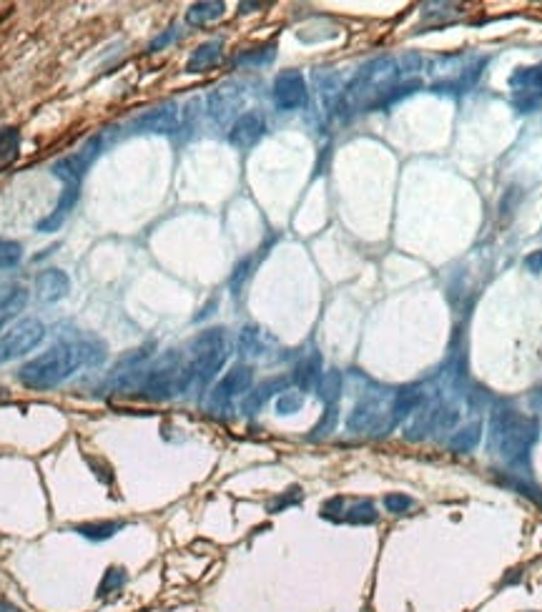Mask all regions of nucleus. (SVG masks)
<instances>
[{
    "label": "nucleus",
    "instance_id": "nucleus-1",
    "mask_svg": "<svg viewBox=\"0 0 542 612\" xmlns=\"http://www.w3.org/2000/svg\"><path fill=\"white\" fill-rule=\"evenodd\" d=\"M91 359H94L91 344H61V346H53L48 352L38 354L31 362L23 364L21 372H18V382L28 389H35V392L55 389Z\"/></svg>",
    "mask_w": 542,
    "mask_h": 612
},
{
    "label": "nucleus",
    "instance_id": "nucleus-2",
    "mask_svg": "<svg viewBox=\"0 0 542 612\" xmlns=\"http://www.w3.org/2000/svg\"><path fill=\"white\" fill-rule=\"evenodd\" d=\"M535 439H537V422L532 416L520 415L510 406H500L492 412L490 442L505 462L510 465L525 462Z\"/></svg>",
    "mask_w": 542,
    "mask_h": 612
},
{
    "label": "nucleus",
    "instance_id": "nucleus-3",
    "mask_svg": "<svg viewBox=\"0 0 542 612\" xmlns=\"http://www.w3.org/2000/svg\"><path fill=\"white\" fill-rule=\"evenodd\" d=\"M229 356V342L224 329H206L188 344V362H184L186 389L206 386L219 374Z\"/></svg>",
    "mask_w": 542,
    "mask_h": 612
},
{
    "label": "nucleus",
    "instance_id": "nucleus-4",
    "mask_svg": "<svg viewBox=\"0 0 542 612\" xmlns=\"http://www.w3.org/2000/svg\"><path fill=\"white\" fill-rule=\"evenodd\" d=\"M141 392L148 396V399H156V402H164V399H171V396L186 392V374H184V362L178 354H166L161 362L146 374L144 385H141Z\"/></svg>",
    "mask_w": 542,
    "mask_h": 612
},
{
    "label": "nucleus",
    "instance_id": "nucleus-5",
    "mask_svg": "<svg viewBox=\"0 0 542 612\" xmlns=\"http://www.w3.org/2000/svg\"><path fill=\"white\" fill-rule=\"evenodd\" d=\"M45 339V326L38 319H23L13 324L8 332L0 336V364L13 362L23 354L33 352Z\"/></svg>",
    "mask_w": 542,
    "mask_h": 612
},
{
    "label": "nucleus",
    "instance_id": "nucleus-6",
    "mask_svg": "<svg viewBox=\"0 0 542 612\" xmlns=\"http://www.w3.org/2000/svg\"><path fill=\"white\" fill-rule=\"evenodd\" d=\"M251 382H254V374H251L249 366H234L231 372H226V376L221 379L219 385L214 386V392H211V412H226L231 406V402L236 399V396L246 395L249 392Z\"/></svg>",
    "mask_w": 542,
    "mask_h": 612
},
{
    "label": "nucleus",
    "instance_id": "nucleus-7",
    "mask_svg": "<svg viewBox=\"0 0 542 612\" xmlns=\"http://www.w3.org/2000/svg\"><path fill=\"white\" fill-rule=\"evenodd\" d=\"M101 148H104L101 135H94L81 151H75L74 156L61 158V161L51 168L53 176L61 178L63 184H81V178L85 176V171H88V166L94 164L95 156L101 154Z\"/></svg>",
    "mask_w": 542,
    "mask_h": 612
},
{
    "label": "nucleus",
    "instance_id": "nucleus-8",
    "mask_svg": "<svg viewBox=\"0 0 542 612\" xmlns=\"http://www.w3.org/2000/svg\"><path fill=\"white\" fill-rule=\"evenodd\" d=\"M306 98H309V91H306L302 71H282L274 78V104L279 111L304 108Z\"/></svg>",
    "mask_w": 542,
    "mask_h": 612
},
{
    "label": "nucleus",
    "instance_id": "nucleus-9",
    "mask_svg": "<svg viewBox=\"0 0 542 612\" xmlns=\"http://www.w3.org/2000/svg\"><path fill=\"white\" fill-rule=\"evenodd\" d=\"M346 429H349V432H355V435L382 429V435H386L385 412H382V402H379V396L366 395L365 399H362V402L352 409V415H349V419H346Z\"/></svg>",
    "mask_w": 542,
    "mask_h": 612
},
{
    "label": "nucleus",
    "instance_id": "nucleus-10",
    "mask_svg": "<svg viewBox=\"0 0 542 612\" xmlns=\"http://www.w3.org/2000/svg\"><path fill=\"white\" fill-rule=\"evenodd\" d=\"M134 134H158V135H171L176 134L178 128V105L176 104H164L146 111L144 115H138L134 124Z\"/></svg>",
    "mask_w": 542,
    "mask_h": 612
},
{
    "label": "nucleus",
    "instance_id": "nucleus-11",
    "mask_svg": "<svg viewBox=\"0 0 542 612\" xmlns=\"http://www.w3.org/2000/svg\"><path fill=\"white\" fill-rule=\"evenodd\" d=\"M266 131V121L259 111H246L241 114L229 131V144L236 148H251Z\"/></svg>",
    "mask_w": 542,
    "mask_h": 612
},
{
    "label": "nucleus",
    "instance_id": "nucleus-12",
    "mask_svg": "<svg viewBox=\"0 0 542 612\" xmlns=\"http://www.w3.org/2000/svg\"><path fill=\"white\" fill-rule=\"evenodd\" d=\"M35 291H38V299L53 304V301H61L68 296V291H71V279H68V274L61 269L41 271V274L35 276Z\"/></svg>",
    "mask_w": 542,
    "mask_h": 612
},
{
    "label": "nucleus",
    "instance_id": "nucleus-13",
    "mask_svg": "<svg viewBox=\"0 0 542 612\" xmlns=\"http://www.w3.org/2000/svg\"><path fill=\"white\" fill-rule=\"evenodd\" d=\"M78 194H81V184H65L61 198H58V204L53 208V214H48L43 221H38V231H43V234H53L55 228H61L63 221L68 218V214H71L75 208V204H78Z\"/></svg>",
    "mask_w": 542,
    "mask_h": 612
},
{
    "label": "nucleus",
    "instance_id": "nucleus-14",
    "mask_svg": "<svg viewBox=\"0 0 542 612\" xmlns=\"http://www.w3.org/2000/svg\"><path fill=\"white\" fill-rule=\"evenodd\" d=\"M510 85L517 94H525L530 101L525 108H530V104H537V98L542 95V63L527 65V68H517L510 75Z\"/></svg>",
    "mask_w": 542,
    "mask_h": 612
},
{
    "label": "nucleus",
    "instance_id": "nucleus-15",
    "mask_svg": "<svg viewBox=\"0 0 542 612\" xmlns=\"http://www.w3.org/2000/svg\"><path fill=\"white\" fill-rule=\"evenodd\" d=\"M425 402V392L419 385H409L405 389H399L392 399V406H389V426L399 425L405 416H409L412 412H417V406Z\"/></svg>",
    "mask_w": 542,
    "mask_h": 612
},
{
    "label": "nucleus",
    "instance_id": "nucleus-16",
    "mask_svg": "<svg viewBox=\"0 0 542 612\" xmlns=\"http://www.w3.org/2000/svg\"><path fill=\"white\" fill-rule=\"evenodd\" d=\"M276 392H286V379H284V376L266 379L264 385H259L254 392H249V395L244 396V402H241V412H244V415H256L261 406L266 405Z\"/></svg>",
    "mask_w": 542,
    "mask_h": 612
},
{
    "label": "nucleus",
    "instance_id": "nucleus-17",
    "mask_svg": "<svg viewBox=\"0 0 542 612\" xmlns=\"http://www.w3.org/2000/svg\"><path fill=\"white\" fill-rule=\"evenodd\" d=\"M241 104V94L236 88H231V85H224L219 91H214L209 95V114L214 121H219L224 124L226 118H229L234 111H236V105Z\"/></svg>",
    "mask_w": 542,
    "mask_h": 612
},
{
    "label": "nucleus",
    "instance_id": "nucleus-18",
    "mask_svg": "<svg viewBox=\"0 0 542 612\" xmlns=\"http://www.w3.org/2000/svg\"><path fill=\"white\" fill-rule=\"evenodd\" d=\"M221 41H209L204 45H198L196 51L191 53V58L186 63V73H204L209 71L211 65H216L221 58Z\"/></svg>",
    "mask_w": 542,
    "mask_h": 612
},
{
    "label": "nucleus",
    "instance_id": "nucleus-19",
    "mask_svg": "<svg viewBox=\"0 0 542 612\" xmlns=\"http://www.w3.org/2000/svg\"><path fill=\"white\" fill-rule=\"evenodd\" d=\"M480 439H482V425L480 422H472V425L462 426L459 432L452 435V439H449V449L457 452V455H467V452H472L475 446L480 445Z\"/></svg>",
    "mask_w": 542,
    "mask_h": 612
},
{
    "label": "nucleus",
    "instance_id": "nucleus-20",
    "mask_svg": "<svg viewBox=\"0 0 542 612\" xmlns=\"http://www.w3.org/2000/svg\"><path fill=\"white\" fill-rule=\"evenodd\" d=\"M124 529V522H88V525H78L75 532L85 537V540H94V542H104L111 540L115 532H121Z\"/></svg>",
    "mask_w": 542,
    "mask_h": 612
},
{
    "label": "nucleus",
    "instance_id": "nucleus-21",
    "mask_svg": "<svg viewBox=\"0 0 542 612\" xmlns=\"http://www.w3.org/2000/svg\"><path fill=\"white\" fill-rule=\"evenodd\" d=\"M18 145H21V134H18V128H13V125L0 128V168H5L8 164L15 161V156H18Z\"/></svg>",
    "mask_w": 542,
    "mask_h": 612
},
{
    "label": "nucleus",
    "instance_id": "nucleus-22",
    "mask_svg": "<svg viewBox=\"0 0 542 612\" xmlns=\"http://www.w3.org/2000/svg\"><path fill=\"white\" fill-rule=\"evenodd\" d=\"M294 379H296V385L302 392H309L314 386H319V379H322V372H319V356L314 354L309 356L306 362L299 364V369L294 374Z\"/></svg>",
    "mask_w": 542,
    "mask_h": 612
},
{
    "label": "nucleus",
    "instance_id": "nucleus-23",
    "mask_svg": "<svg viewBox=\"0 0 542 612\" xmlns=\"http://www.w3.org/2000/svg\"><path fill=\"white\" fill-rule=\"evenodd\" d=\"M226 11V5L224 3H196V5H191L186 13V21L191 25H204V23L216 21L221 18Z\"/></svg>",
    "mask_w": 542,
    "mask_h": 612
},
{
    "label": "nucleus",
    "instance_id": "nucleus-24",
    "mask_svg": "<svg viewBox=\"0 0 542 612\" xmlns=\"http://www.w3.org/2000/svg\"><path fill=\"white\" fill-rule=\"evenodd\" d=\"M379 517L376 507L369 502V499H359L352 507L345 509V519L342 522H349V525H372Z\"/></svg>",
    "mask_w": 542,
    "mask_h": 612
},
{
    "label": "nucleus",
    "instance_id": "nucleus-25",
    "mask_svg": "<svg viewBox=\"0 0 542 612\" xmlns=\"http://www.w3.org/2000/svg\"><path fill=\"white\" fill-rule=\"evenodd\" d=\"M319 396H322L326 406H334L339 402V396H342V374L336 372V369L322 374V379H319Z\"/></svg>",
    "mask_w": 542,
    "mask_h": 612
},
{
    "label": "nucleus",
    "instance_id": "nucleus-26",
    "mask_svg": "<svg viewBox=\"0 0 542 612\" xmlns=\"http://www.w3.org/2000/svg\"><path fill=\"white\" fill-rule=\"evenodd\" d=\"M23 259V246L18 241L0 239V271L18 266Z\"/></svg>",
    "mask_w": 542,
    "mask_h": 612
},
{
    "label": "nucleus",
    "instance_id": "nucleus-27",
    "mask_svg": "<svg viewBox=\"0 0 542 612\" xmlns=\"http://www.w3.org/2000/svg\"><path fill=\"white\" fill-rule=\"evenodd\" d=\"M125 585V572L121 567H108L104 575V580L98 585V595L105 597V595H114V592H121Z\"/></svg>",
    "mask_w": 542,
    "mask_h": 612
},
{
    "label": "nucleus",
    "instance_id": "nucleus-28",
    "mask_svg": "<svg viewBox=\"0 0 542 612\" xmlns=\"http://www.w3.org/2000/svg\"><path fill=\"white\" fill-rule=\"evenodd\" d=\"M239 346L241 354H246V356H256L264 349V344H261V332L259 329H254V326H246L239 336Z\"/></svg>",
    "mask_w": 542,
    "mask_h": 612
},
{
    "label": "nucleus",
    "instance_id": "nucleus-29",
    "mask_svg": "<svg viewBox=\"0 0 542 612\" xmlns=\"http://www.w3.org/2000/svg\"><path fill=\"white\" fill-rule=\"evenodd\" d=\"M274 58V48H254V51H244L241 55H236V63L239 65H264V63H271Z\"/></svg>",
    "mask_w": 542,
    "mask_h": 612
},
{
    "label": "nucleus",
    "instance_id": "nucleus-30",
    "mask_svg": "<svg viewBox=\"0 0 542 612\" xmlns=\"http://www.w3.org/2000/svg\"><path fill=\"white\" fill-rule=\"evenodd\" d=\"M304 405V395L302 392H282V396L276 399V412L279 415H294V412H299Z\"/></svg>",
    "mask_w": 542,
    "mask_h": 612
},
{
    "label": "nucleus",
    "instance_id": "nucleus-31",
    "mask_svg": "<svg viewBox=\"0 0 542 612\" xmlns=\"http://www.w3.org/2000/svg\"><path fill=\"white\" fill-rule=\"evenodd\" d=\"M412 505H415L412 497H406L402 492H392V495H386L385 497V509L386 512H392V515H405Z\"/></svg>",
    "mask_w": 542,
    "mask_h": 612
},
{
    "label": "nucleus",
    "instance_id": "nucleus-32",
    "mask_svg": "<svg viewBox=\"0 0 542 612\" xmlns=\"http://www.w3.org/2000/svg\"><path fill=\"white\" fill-rule=\"evenodd\" d=\"M334 426H336V405H334V406H326V412H324L322 422H319V425L314 426V435H312V436H314V439H316V436L332 435Z\"/></svg>",
    "mask_w": 542,
    "mask_h": 612
},
{
    "label": "nucleus",
    "instance_id": "nucleus-33",
    "mask_svg": "<svg viewBox=\"0 0 542 612\" xmlns=\"http://www.w3.org/2000/svg\"><path fill=\"white\" fill-rule=\"evenodd\" d=\"M299 499H302V489H299V487L286 489L282 497L274 499V505H271V507H269V512H274V515H276V512H282V509H286V507H292V505H296Z\"/></svg>",
    "mask_w": 542,
    "mask_h": 612
},
{
    "label": "nucleus",
    "instance_id": "nucleus-34",
    "mask_svg": "<svg viewBox=\"0 0 542 612\" xmlns=\"http://www.w3.org/2000/svg\"><path fill=\"white\" fill-rule=\"evenodd\" d=\"M249 266H251V259H244L239 266L234 269V276H231V289H234V294L241 289V284H244L246 276H249Z\"/></svg>",
    "mask_w": 542,
    "mask_h": 612
},
{
    "label": "nucleus",
    "instance_id": "nucleus-35",
    "mask_svg": "<svg viewBox=\"0 0 542 612\" xmlns=\"http://www.w3.org/2000/svg\"><path fill=\"white\" fill-rule=\"evenodd\" d=\"M174 38H178V28H168L166 33H161L156 41L148 45V51H161V48H166L168 43L174 41Z\"/></svg>",
    "mask_w": 542,
    "mask_h": 612
},
{
    "label": "nucleus",
    "instance_id": "nucleus-36",
    "mask_svg": "<svg viewBox=\"0 0 542 612\" xmlns=\"http://www.w3.org/2000/svg\"><path fill=\"white\" fill-rule=\"evenodd\" d=\"M525 266L532 274H542V251H532L530 256L525 259Z\"/></svg>",
    "mask_w": 542,
    "mask_h": 612
}]
</instances>
